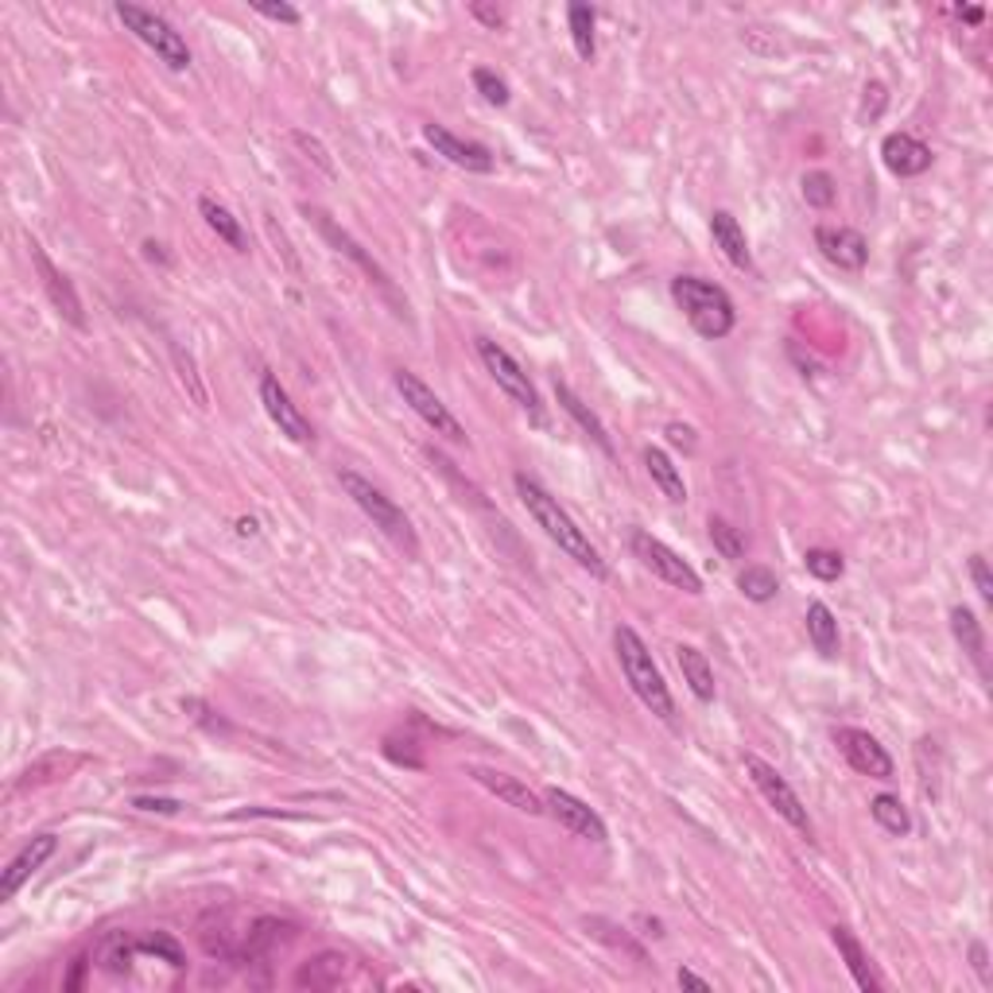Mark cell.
<instances>
[{
  "label": "cell",
  "instance_id": "ab89813d",
  "mask_svg": "<svg viewBox=\"0 0 993 993\" xmlns=\"http://www.w3.org/2000/svg\"><path fill=\"white\" fill-rule=\"evenodd\" d=\"M171 353H176L179 376H183V384H187V388H191L194 404H199V408H206V388H202L199 373H194V361H191V358H183V350H179V346H171Z\"/></svg>",
  "mask_w": 993,
  "mask_h": 993
},
{
  "label": "cell",
  "instance_id": "836d02e7",
  "mask_svg": "<svg viewBox=\"0 0 993 993\" xmlns=\"http://www.w3.org/2000/svg\"><path fill=\"white\" fill-rule=\"evenodd\" d=\"M800 191H803V202L815 210H831L838 199V187H835V176H831V171H808V176L800 179Z\"/></svg>",
  "mask_w": 993,
  "mask_h": 993
},
{
  "label": "cell",
  "instance_id": "d4e9b609",
  "mask_svg": "<svg viewBox=\"0 0 993 993\" xmlns=\"http://www.w3.org/2000/svg\"><path fill=\"white\" fill-rule=\"evenodd\" d=\"M951 633H955V641H959V648L967 652V659L978 668V676L990 679V672H985V633H982V621L974 618V610L955 606L951 610Z\"/></svg>",
  "mask_w": 993,
  "mask_h": 993
},
{
  "label": "cell",
  "instance_id": "11a10c76",
  "mask_svg": "<svg viewBox=\"0 0 993 993\" xmlns=\"http://www.w3.org/2000/svg\"><path fill=\"white\" fill-rule=\"evenodd\" d=\"M237 532H241V535H257V520H241V524H237Z\"/></svg>",
  "mask_w": 993,
  "mask_h": 993
},
{
  "label": "cell",
  "instance_id": "ba28073f",
  "mask_svg": "<svg viewBox=\"0 0 993 993\" xmlns=\"http://www.w3.org/2000/svg\"><path fill=\"white\" fill-rule=\"evenodd\" d=\"M393 381H396V393L404 396V404H408V408L416 411V416L424 419L435 435H443L447 443H459V447L466 443V427L459 424V416H454V411L447 408V404L439 400V396H435L431 388H427V384L411 373V369H396Z\"/></svg>",
  "mask_w": 993,
  "mask_h": 993
},
{
  "label": "cell",
  "instance_id": "f907efd6",
  "mask_svg": "<svg viewBox=\"0 0 993 993\" xmlns=\"http://www.w3.org/2000/svg\"><path fill=\"white\" fill-rule=\"evenodd\" d=\"M676 982H679V985H687V990H710V982H707V978H702V974H695V970H687V967H679Z\"/></svg>",
  "mask_w": 993,
  "mask_h": 993
},
{
  "label": "cell",
  "instance_id": "7bdbcfd3",
  "mask_svg": "<svg viewBox=\"0 0 993 993\" xmlns=\"http://www.w3.org/2000/svg\"><path fill=\"white\" fill-rule=\"evenodd\" d=\"M252 12L264 20H275V24H300V9H292V4H268V0H252Z\"/></svg>",
  "mask_w": 993,
  "mask_h": 993
},
{
  "label": "cell",
  "instance_id": "8fae6325",
  "mask_svg": "<svg viewBox=\"0 0 993 993\" xmlns=\"http://www.w3.org/2000/svg\"><path fill=\"white\" fill-rule=\"evenodd\" d=\"M543 803H548L551 819H555L563 831H571L575 838H586V843H598V846L610 843V826H606V819H601L586 800L563 792V788H548V792H543Z\"/></svg>",
  "mask_w": 993,
  "mask_h": 993
},
{
  "label": "cell",
  "instance_id": "d6a6232c",
  "mask_svg": "<svg viewBox=\"0 0 993 993\" xmlns=\"http://www.w3.org/2000/svg\"><path fill=\"white\" fill-rule=\"evenodd\" d=\"M710 543L719 548L722 560H745V551H749V540H745L742 528H734L730 520L722 517H710Z\"/></svg>",
  "mask_w": 993,
  "mask_h": 993
},
{
  "label": "cell",
  "instance_id": "7c38bea8",
  "mask_svg": "<svg viewBox=\"0 0 993 993\" xmlns=\"http://www.w3.org/2000/svg\"><path fill=\"white\" fill-rule=\"evenodd\" d=\"M260 404H264L268 419L280 427V435H287L295 447L315 443V427H311V419L300 411V404L292 400V393L280 384V376H272V373L260 376Z\"/></svg>",
  "mask_w": 993,
  "mask_h": 993
},
{
  "label": "cell",
  "instance_id": "d6986e66",
  "mask_svg": "<svg viewBox=\"0 0 993 993\" xmlns=\"http://www.w3.org/2000/svg\"><path fill=\"white\" fill-rule=\"evenodd\" d=\"M307 214H311V217H315V226H318V234H323V237H326V241L335 245V249H338V252H346V257H350V260H353V264H361V268H365V275H369V280H373V284H376V287H381V292H388V295H393V284H388V275H384V268H381V264H376V260H373V257H369V252H365V249H361V245H358V241H353V237H350V234H346V229H338V226H335V222H330V214H323V210H311V206H307Z\"/></svg>",
  "mask_w": 993,
  "mask_h": 993
},
{
  "label": "cell",
  "instance_id": "7dc6e473",
  "mask_svg": "<svg viewBox=\"0 0 993 993\" xmlns=\"http://www.w3.org/2000/svg\"><path fill=\"white\" fill-rule=\"evenodd\" d=\"M86 970H90V959H86V955H78V959L70 962V974L63 978V990H67V993H78V990H82Z\"/></svg>",
  "mask_w": 993,
  "mask_h": 993
},
{
  "label": "cell",
  "instance_id": "83f0119b",
  "mask_svg": "<svg viewBox=\"0 0 993 993\" xmlns=\"http://www.w3.org/2000/svg\"><path fill=\"white\" fill-rule=\"evenodd\" d=\"M644 470H648V477L656 482V489L664 493L672 505H684L687 501L684 474H679V466L668 459V454L659 451V447H644Z\"/></svg>",
  "mask_w": 993,
  "mask_h": 993
},
{
  "label": "cell",
  "instance_id": "ac0fdd59",
  "mask_svg": "<svg viewBox=\"0 0 993 993\" xmlns=\"http://www.w3.org/2000/svg\"><path fill=\"white\" fill-rule=\"evenodd\" d=\"M881 159H885V168L893 171L896 179H916L932 168V148H927L919 136L912 133H889L881 140Z\"/></svg>",
  "mask_w": 993,
  "mask_h": 993
},
{
  "label": "cell",
  "instance_id": "5b68a950",
  "mask_svg": "<svg viewBox=\"0 0 993 993\" xmlns=\"http://www.w3.org/2000/svg\"><path fill=\"white\" fill-rule=\"evenodd\" d=\"M113 12H117V20L125 24V32H133L144 47L156 50L159 63H168L171 70L191 67V47H187V40L163 16H156L151 9H140V4H128V0H121Z\"/></svg>",
  "mask_w": 993,
  "mask_h": 993
},
{
  "label": "cell",
  "instance_id": "d590c367",
  "mask_svg": "<svg viewBox=\"0 0 993 993\" xmlns=\"http://www.w3.org/2000/svg\"><path fill=\"white\" fill-rule=\"evenodd\" d=\"M136 951H140V955H156V959H163V962H168V967H187V959H183V947H179L168 932L140 935V939H136Z\"/></svg>",
  "mask_w": 993,
  "mask_h": 993
},
{
  "label": "cell",
  "instance_id": "b9f144b4",
  "mask_svg": "<svg viewBox=\"0 0 993 993\" xmlns=\"http://www.w3.org/2000/svg\"><path fill=\"white\" fill-rule=\"evenodd\" d=\"M885 105H889L885 82H866V101H861V121H877L881 113H885Z\"/></svg>",
  "mask_w": 993,
  "mask_h": 993
},
{
  "label": "cell",
  "instance_id": "5bb4252c",
  "mask_svg": "<svg viewBox=\"0 0 993 993\" xmlns=\"http://www.w3.org/2000/svg\"><path fill=\"white\" fill-rule=\"evenodd\" d=\"M27 249H32V264H35V272H40V280H43V292H47L50 307L59 311V315L67 318V323L75 326V330H86L82 300H78L75 284H70V280L59 272V268L50 264V257H47V252H43V245H35V241H32V245H27Z\"/></svg>",
  "mask_w": 993,
  "mask_h": 993
},
{
  "label": "cell",
  "instance_id": "4fadbf2b",
  "mask_svg": "<svg viewBox=\"0 0 993 993\" xmlns=\"http://www.w3.org/2000/svg\"><path fill=\"white\" fill-rule=\"evenodd\" d=\"M424 140L435 148V156H443L447 163H454V168H462V171H474V176H489L493 163H497L485 144L462 140V136H454L447 125H424Z\"/></svg>",
  "mask_w": 993,
  "mask_h": 993
},
{
  "label": "cell",
  "instance_id": "1f68e13d",
  "mask_svg": "<svg viewBox=\"0 0 993 993\" xmlns=\"http://www.w3.org/2000/svg\"><path fill=\"white\" fill-rule=\"evenodd\" d=\"M737 590H742L749 601H757V606H765V601H772L780 594V578H777V571L760 567V563H749V567L737 575Z\"/></svg>",
  "mask_w": 993,
  "mask_h": 993
},
{
  "label": "cell",
  "instance_id": "60d3db41",
  "mask_svg": "<svg viewBox=\"0 0 993 993\" xmlns=\"http://www.w3.org/2000/svg\"><path fill=\"white\" fill-rule=\"evenodd\" d=\"M970 578H974L978 598H982L985 606H993V578H990V563H985L982 551H978V555H970Z\"/></svg>",
  "mask_w": 993,
  "mask_h": 993
},
{
  "label": "cell",
  "instance_id": "4dcf8cb0",
  "mask_svg": "<svg viewBox=\"0 0 993 993\" xmlns=\"http://www.w3.org/2000/svg\"><path fill=\"white\" fill-rule=\"evenodd\" d=\"M567 24H571V43H575V55L583 63H594V55H598V35H594V24H598V16H594L590 4H567Z\"/></svg>",
  "mask_w": 993,
  "mask_h": 993
},
{
  "label": "cell",
  "instance_id": "9a60e30c",
  "mask_svg": "<svg viewBox=\"0 0 993 993\" xmlns=\"http://www.w3.org/2000/svg\"><path fill=\"white\" fill-rule=\"evenodd\" d=\"M815 249L843 272H861L869 264V241L850 226H815Z\"/></svg>",
  "mask_w": 993,
  "mask_h": 993
},
{
  "label": "cell",
  "instance_id": "44dd1931",
  "mask_svg": "<svg viewBox=\"0 0 993 993\" xmlns=\"http://www.w3.org/2000/svg\"><path fill=\"white\" fill-rule=\"evenodd\" d=\"M710 237H714V245H719L730 264L742 268V272H753V252H749V241H745V229L730 210H714L710 214Z\"/></svg>",
  "mask_w": 993,
  "mask_h": 993
},
{
  "label": "cell",
  "instance_id": "c3c4849f",
  "mask_svg": "<svg viewBox=\"0 0 993 993\" xmlns=\"http://www.w3.org/2000/svg\"><path fill=\"white\" fill-rule=\"evenodd\" d=\"M470 16L482 20V24L493 27V32H497V27H505V12L493 9V4H470Z\"/></svg>",
  "mask_w": 993,
  "mask_h": 993
},
{
  "label": "cell",
  "instance_id": "816d5d0a",
  "mask_svg": "<svg viewBox=\"0 0 993 993\" xmlns=\"http://www.w3.org/2000/svg\"><path fill=\"white\" fill-rule=\"evenodd\" d=\"M144 257L156 260V264H168V252H163V245H156V241H144Z\"/></svg>",
  "mask_w": 993,
  "mask_h": 993
},
{
  "label": "cell",
  "instance_id": "f5cc1de1",
  "mask_svg": "<svg viewBox=\"0 0 993 993\" xmlns=\"http://www.w3.org/2000/svg\"><path fill=\"white\" fill-rule=\"evenodd\" d=\"M636 924H641V927H648V932H641V935H652V939H664V924H659V919L636 916Z\"/></svg>",
  "mask_w": 993,
  "mask_h": 993
},
{
  "label": "cell",
  "instance_id": "3957f363",
  "mask_svg": "<svg viewBox=\"0 0 993 993\" xmlns=\"http://www.w3.org/2000/svg\"><path fill=\"white\" fill-rule=\"evenodd\" d=\"M672 300L684 311V318L695 326V335L719 342L737 326V307L730 300L726 287H719L714 280H702V275H676L672 280Z\"/></svg>",
  "mask_w": 993,
  "mask_h": 993
},
{
  "label": "cell",
  "instance_id": "f1b7e54d",
  "mask_svg": "<svg viewBox=\"0 0 993 993\" xmlns=\"http://www.w3.org/2000/svg\"><path fill=\"white\" fill-rule=\"evenodd\" d=\"M199 214L206 217V226L214 229V234L222 237V241H226L229 249H237V252H245V249H249V241H245V229H241V222H237V217L229 214V210L222 206V202H214V199H210V194H202V199H199Z\"/></svg>",
  "mask_w": 993,
  "mask_h": 993
},
{
  "label": "cell",
  "instance_id": "7a4b0ae2",
  "mask_svg": "<svg viewBox=\"0 0 993 993\" xmlns=\"http://www.w3.org/2000/svg\"><path fill=\"white\" fill-rule=\"evenodd\" d=\"M613 648H618V664H621V672H625L636 699H641L659 722H676V699H672L668 684L659 676L644 636L636 633L633 625H618L613 629Z\"/></svg>",
  "mask_w": 993,
  "mask_h": 993
},
{
  "label": "cell",
  "instance_id": "2e32d148",
  "mask_svg": "<svg viewBox=\"0 0 993 993\" xmlns=\"http://www.w3.org/2000/svg\"><path fill=\"white\" fill-rule=\"evenodd\" d=\"M466 772L485 788V792H493L497 800H505L509 808L524 811V815H543V811H548L543 795H535L524 780L509 777V772H497V768H489V765H470Z\"/></svg>",
  "mask_w": 993,
  "mask_h": 993
},
{
  "label": "cell",
  "instance_id": "f6af8a7d",
  "mask_svg": "<svg viewBox=\"0 0 993 993\" xmlns=\"http://www.w3.org/2000/svg\"><path fill=\"white\" fill-rule=\"evenodd\" d=\"M586 927H590V932L598 935V939H606V932H610V924H606V919H586ZM610 944H613V947H621V951H625V955H633L636 962L644 959V951H641V947H636V944H629L625 935H618V939H610Z\"/></svg>",
  "mask_w": 993,
  "mask_h": 993
},
{
  "label": "cell",
  "instance_id": "8d00e7d4",
  "mask_svg": "<svg viewBox=\"0 0 993 993\" xmlns=\"http://www.w3.org/2000/svg\"><path fill=\"white\" fill-rule=\"evenodd\" d=\"M133 955H136L133 939H125V935H113V939L105 944V951H101V967H105L109 974H128V967H133Z\"/></svg>",
  "mask_w": 993,
  "mask_h": 993
},
{
  "label": "cell",
  "instance_id": "f35d334b",
  "mask_svg": "<svg viewBox=\"0 0 993 993\" xmlns=\"http://www.w3.org/2000/svg\"><path fill=\"white\" fill-rule=\"evenodd\" d=\"M292 140H295V148H300L303 156H307L311 163H315V168L323 171V176H335V159H330V151L323 148V140H315V136L303 133V128H295Z\"/></svg>",
  "mask_w": 993,
  "mask_h": 993
},
{
  "label": "cell",
  "instance_id": "4316f807",
  "mask_svg": "<svg viewBox=\"0 0 993 993\" xmlns=\"http://www.w3.org/2000/svg\"><path fill=\"white\" fill-rule=\"evenodd\" d=\"M346 967H350L346 955L323 951V955H315V959H311L300 974H295V985H300V990H335V985L346 978Z\"/></svg>",
  "mask_w": 993,
  "mask_h": 993
},
{
  "label": "cell",
  "instance_id": "484cf974",
  "mask_svg": "<svg viewBox=\"0 0 993 993\" xmlns=\"http://www.w3.org/2000/svg\"><path fill=\"white\" fill-rule=\"evenodd\" d=\"M555 400H560V408L567 411V416L575 419V424L583 427L586 435H590V439L601 447V451H606V454H613V439H610V431H606V424H601V419L594 416V411L586 408L583 400H578V393H575V388H571V384L555 381Z\"/></svg>",
  "mask_w": 993,
  "mask_h": 993
},
{
  "label": "cell",
  "instance_id": "681fc988",
  "mask_svg": "<svg viewBox=\"0 0 993 993\" xmlns=\"http://www.w3.org/2000/svg\"><path fill=\"white\" fill-rule=\"evenodd\" d=\"M970 962H974L978 978H982V985H990V955H985V944H970Z\"/></svg>",
  "mask_w": 993,
  "mask_h": 993
},
{
  "label": "cell",
  "instance_id": "6da1fadb",
  "mask_svg": "<svg viewBox=\"0 0 993 993\" xmlns=\"http://www.w3.org/2000/svg\"><path fill=\"white\" fill-rule=\"evenodd\" d=\"M512 485H517V497H520V505L528 509V517L543 528V535H548V540L555 543L563 555H567V560H575L583 571H590V578H598V583L601 578H610V567H606V560H601L598 548L590 543V535H586L583 528L571 520V512L563 509V505L555 501V497H551V493L543 489L535 477L517 474L512 477Z\"/></svg>",
  "mask_w": 993,
  "mask_h": 993
},
{
  "label": "cell",
  "instance_id": "ee69618b",
  "mask_svg": "<svg viewBox=\"0 0 993 993\" xmlns=\"http://www.w3.org/2000/svg\"><path fill=\"white\" fill-rule=\"evenodd\" d=\"M664 435H668V443L676 447V451H684V454H695V447H699V439H695V427L679 424V419H672V424L664 427Z\"/></svg>",
  "mask_w": 993,
  "mask_h": 993
},
{
  "label": "cell",
  "instance_id": "e575fe53",
  "mask_svg": "<svg viewBox=\"0 0 993 993\" xmlns=\"http://www.w3.org/2000/svg\"><path fill=\"white\" fill-rule=\"evenodd\" d=\"M803 567H808V575H815L819 583H835V578H843L846 560L838 555V551H831V548H808V555H803Z\"/></svg>",
  "mask_w": 993,
  "mask_h": 993
},
{
  "label": "cell",
  "instance_id": "30bf717a",
  "mask_svg": "<svg viewBox=\"0 0 993 993\" xmlns=\"http://www.w3.org/2000/svg\"><path fill=\"white\" fill-rule=\"evenodd\" d=\"M835 745H838V753H843L846 765H850L854 772H861V777H873V780H893V772H896L893 757H889V749L877 742L869 730L838 726L835 730Z\"/></svg>",
  "mask_w": 993,
  "mask_h": 993
},
{
  "label": "cell",
  "instance_id": "db71d44e",
  "mask_svg": "<svg viewBox=\"0 0 993 993\" xmlns=\"http://www.w3.org/2000/svg\"><path fill=\"white\" fill-rule=\"evenodd\" d=\"M959 16L967 20V24H982L985 12H982V9H959Z\"/></svg>",
  "mask_w": 993,
  "mask_h": 993
},
{
  "label": "cell",
  "instance_id": "cb8c5ba5",
  "mask_svg": "<svg viewBox=\"0 0 993 993\" xmlns=\"http://www.w3.org/2000/svg\"><path fill=\"white\" fill-rule=\"evenodd\" d=\"M803 621H808L811 648H815L823 659H835L838 648H843V633H838V618L831 613V606H826V601H811Z\"/></svg>",
  "mask_w": 993,
  "mask_h": 993
},
{
  "label": "cell",
  "instance_id": "ffe728a7",
  "mask_svg": "<svg viewBox=\"0 0 993 993\" xmlns=\"http://www.w3.org/2000/svg\"><path fill=\"white\" fill-rule=\"evenodd\" d=\"M295 935V927L287 919H275V916H260L252 919V927L245 932L241 947H237V962H257L264 955H272L280 944H287Z\"/></svg>",
  "mask_w": 993,
  "mask_h": 993
},
{
  "label": "cell",
  "instance_id": "f546056e",
  "mask_svg": "<svg viewBox=\"0 0 993 993\" xmlns=\"http://www.w3.org/2000/svg\"><path fill=\"white\" fill-rule=\"evenodd\" d=\"M869 815L877 819V826H881V831H885V835H896V838H904L912 831V815H909V808H904L901 803V795H893V792H877L873 800H869Z\"/></svg>",
  "mask_w": 993,
  "mask_h": 993
},
{
  "label": "cell",
  "instance_id": "7402d4cb",
  "mask_svg": "<svg viewBox=\"0 0 993 993\" xmlns=\"http://www.w3.org/2000/svg\"><path fill=\"white\" fill-rule=\"evenodd\" d=\"M831 939H835L838 955H843V962H846V970H850V974H854V982H858L866 993H877V990H881V982H877L873 967H869V955H866V947L858 944V935H854L850 927L835 924V927H831Z\"/></svg>",
  "mask_w": 993,
  "mask_h": 993
},
{
  "label": "cell",
  "instance_id": "74e56055",
  "mask_svg": "<svg viewBox=\"0 0 993 993\" xmlns=\"http://www.w3.org/2000/svg\"><path fill=\"white\" fill-rule=\"evenodd\" d=\"M474 90L482 93V98L489 101V105H497V109L509 105V98H512V93H509V82H505V78L497 75V70H489V67H477V70H474Z\"/></svg>",
  "mask_w": 993,
  "mask_h": 993
},
{
  "label": "cell",
  "instance_id": "e0dca14e",
  "mask_svg": "<svg viewBox=\"0 0 993 993\" xmlns=\"http://www.w3.org/2000/svg\"><path fill=\"white\" fill-rule=\"evenodd\" d=\"M55 850H59V838L55 835H35L32 843H27L24 850L9 861V869L0 873V901H12V896H16L27 881H32V873H40V869L47 866V858Z\"/></svg>",
  "mask_w": 993,
  "mask_h": 993
},
{
  "label": "cell",
  "instance_id": "603a6c76",
  "mask_svg": "<svg viewBox=\"0 0 993 993\" xmlns=\"http://www.w3.org/2000/svg\"><path fill=\"white\" fill-rule=\"evenodd\" d=\"M676 664L684 672V684L691 687L695 699L714 702V668H710L707 652H699L695 644H676Z\"/></svg>",
  "mask_w": 993,
  "mask_h": 993
},
{
  "label": "cell",
  "instance_id": "52a82bcc",
  "mask_svg": "<svg viewBox=\"0 0 993 993\" xmlns=\"http://www.w3.org/2000/svg\"><path fill=\"white\" fill-rule=\"evenodd\" d=\"M745 772H749V780L757 785V792L765 795L768 808L777 811L795 835H803V838L815 835V823H811L808 808H803V800L795 795V788L777 772V765H768V760L757 757V753H745Z\"/></svg>",
  "mask_w": 993,
  "mask_h": 993
},
{
  "label": "cell",
  "instance_id": "277c9868",
  "mask_svg": "<svg viewBox=\"0 0 993 993\" xmlns=\"http://www.w3.org/2000/svg\"><path fill=\"white\" fill-rule=\"evenodd\" d=\"M338 482H342L346 497L373 520V528H381V535H388V540H393L400 551H408V555H419V535H416V528H411L408 512H404L381 485L361 477L358 470H338Z\"/></svg>",
  "mask_w": 993,
  "mask_h": 993
},
{
  "label": "cell",
  "instance_id": "bcb514c9",
  "mask_svg": "<svg viewBox=\"0 0 993 993\" xmlns=\"http://www.w3.org/2000/svg\"><path fill=\"white\" fill-rule=\"evenodd\" d=\"M133 808H140V811H159V815H176V811L183 808V803H179V800H156V795H136Z\"/></svg>",
  "mask_w": 993,
  "mask_h": 993
},
{
  "label": "cell",
  "instance_id": "9c48e42d",
  "mask_svg": "<svg viewBox=\"0 0 993 993\" xmlns=\"http://www.w3.org/2000/svg\"><path fill=\"white\" fill-rule=\"evenodd\" d=\"M629 543H633V555H636V560H641L644 567H648L656 578H664V583L676 586V590H684V594H702L699 571H695L691 563H687L676 548H668V543L656 540V535L641 532V528H636V532L629 535Z\"/></svg>",
  "mask_w": 993,
  "mask_h": 993
},
{
  "label": "cell",
  "instance_id": "8992f818",
  "mask_svg": "<svg viewBox=\"0 0 993 993\" xmlns=\"http://www.w3.org/2000/svg\"><path fill=\"white\" fill-rule=\"evenodd\" d=\"M474 350L477 358H482L485 373L497 381V388H501L505 396H509L517 408H524L528 416H532V424L543 427V404H540V393H535V384L528 381V373L520 369V361L512 358L505 346H497L493 338H474Z\"/></svg>",
  "mask_w": 993,
  "mask_h": 993
}]
</instances>
